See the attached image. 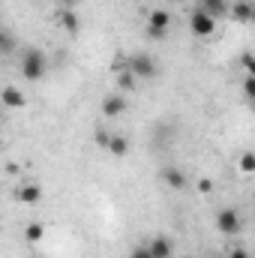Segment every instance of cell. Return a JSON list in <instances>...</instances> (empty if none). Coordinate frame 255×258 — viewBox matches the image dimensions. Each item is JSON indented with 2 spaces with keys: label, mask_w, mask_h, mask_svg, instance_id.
Instances as JSON below:
<instances>
[{
  "label": "cell",
  "mask_w": 255,
  "mask_h": 258,
  "mask_svg": "<svg viewBox=\"0 0 255 258\" xmlns=\"http://www.w3.org/2000/svg\"><path fill=\"white\" fill-rule=\"evenodd\" d=\"M108 138H111V135H108V132H105V129H99V132H96V141H99V144H102V147H105V144H108Z\"/></svg>",
  "instance_id": "obj_21"
},
{
  "label": "cell",
  "mask_w": 255,
  "mask_h": 258,
  "mask_svg": "<svg viewBox=\"0 0 255 258\" xmlns=\"http://www.w3.org/2000/svg\"><path fill=\"white\" fill-rule=\"evenodd\" d=\"M57 21H60V27H63L66 33H78V15H75L72 9H60Z\"/></svg>",
  "instance_id": "obj_14"
},
{
  "label": "cell",
  "mask_w": 255,
  "mask_h": 258,
  "mask_svg": "<svg viewBox=\"0 0 255 258\" xmlns=\"http://www.w3.org/2000/svg\"><path fill=\"white\" fill-rule=\"evenodd\" d=\"M15 198H18L21 204H39V201H42V189H39L36 183H24V186H18Z\"/></svg>",
  "instance_id": "obj_11"
},
{
  "label": "cell",
  "mask_w": 255,
  "mask_h": 258,
  "mask_svg": "<svg viewBox=\"0 0 255 258\" xmlns=\"http://www.w3.org/2000/svg\"><path fill=\"white\" fill-rule=\"evenodd\" d=\"M216 228H219V234H240V228H243V219H240V213L234 210V207H222L219 213H216Z\"/></svg>",
  "instance_id": "obj_2"
},
{
  "label": "cell",
  "mask_w": 255,
  "mask_h": 258,
  "mask_svg": "<svg viewBox=\"0 0 255 258\" xmlns=\"http://www.w3.org/2000/svg\"><path fill=\"white\" fill-rule=\"evenodd\" d=\"M45 72H48V57H45L39 48H27V51L21 54V75H24V78L39 81Z\"/></svg>",
  "instance_id": "obj_1"
},
{
  "label": "cell",
  "mask_w": 255,
  "mask_h": 258,
  "mask_svg": "<svg viewBox=\"0 0 255 258\" xmlns=\"http://www.w3.org/2000/svg\"><path fill=\"white\" fill-rule=\"evenodd\" d=\"M168 24H171L168 9H153L150 18H147V36H150V39H162V36L168 33Z\"/></svg>",
  "instance_id": "obj_4"
},
{
  "label": "cell",
  "mask_w": 255,
  "mask_h": 258,
  "mask_svg": "<svg viewBox=\"0 0 255 258\" xmlns=\"http://www.w3.org/2000/svg\"><path fill=\"white\" fill-rule=\"evenodd\" d=\"M243 93H246V99H255V75H246V81H243Z\"/></svg>",
  "instance_id": "obj_19"
},
{
  "label": "cell",
  "mask_w": 255,
  "mask_h": 258,
  "mask_svg": "<svg viewBox=\"0 0 255 258\" xmlns=\"http://www.w3.org/2000/svg\"><path fill=\"white\" fill-rule=\"evenodd\" d=\"M240 66L246 69V75H252V72H255V60H252V51H243V54H240Z\"/></svg>",
  "instance_id": "obj_18"
},
{
  "label": "cell",
  "mask_w": 255,
  "mask_h": 258,
  "mask_svg": "<svg viewBox=\"0 0 255 258\" xmlns=\"http://www.w3.org/2000/svg\"><path fill=\"white\" fill-rule=\"evenodd\" d=\"M135 84H138V78H135V75H132L129 69H123V72L117 75V87H120V90H132Z\"/></svg>",
  "instance_id": "obj_16"
},
{
  "label": "cell",
  "mask_w": 255,
  "mask_h": 258,
  "mask_svg": "<svg viewBox=\"0 0 255 258\" xmlns=\"http://www.w3.org/2000/svg\"><path fill=\"white\" fill-rule=\"evenodd\" d=\"M189 30L198 36V39H207V36H213L216 33V18H210L207 12H201V9H195L189 18Z\"/></svg>",
  "instance_id": "obj_3"
},
{
  "label": "cell",
  "mask_w": 255,
  "mask_h": 258,
  "mask_svg": "<svg viewBox=\"0 0 255 258\" xmlns=\"http://www.w3.org/2000/svg\"><path fill=\"white\" fill-rule=\"evenodd\" d=\"M210 189H213V183H210L207 177H204V180H198V192H210Z\"/></svg>",
  "instance_id": "obj_22"
},
{
  "label": "cell",
  "mask_w": 255,
  "mask_h": 258,
  "mask_svg": "<svg viewBox=\"0 0 255 258\" xmlns=\"http://www.w3.org/2000/svg\"><path fill=\"white\" fill-rule=\"evenodd\" d=\"M228 258H249V252H246V249H231Z\"/></svg>",
  "instance_id": "obj_23"
},
{
  "label": "cell",
  "mask_w": 255,
  "mask_h": 258,
  "mask_svg": "<svg viewBox=\"0 0 255 258\" xmlns=\"http://www.w3.org/2000/svg\"><path fill=\"white\" fill-rule=\"evenodd\" d=\"M228 12H231V18L240 21V24H249V21L255 18V6L249 3V0H237V3H231Z\"/></svg>",
  "instance_id": "obj_8"
},
{
  "label": "cell",
  "mask_w": 255,
  "mask_h": 258,
  "mask_svg": "<svg viewBox=\"0 0 255 258\" xmlns=\"http://www.w3.org/2000/svg\"><path fill=\"white\" fill-rule=\"evenodd\" d=\"M0 105H6V108H24L27 105V99H24V93L18 90V87H3L0 90Z\"/></svg>",
  "instance_id": "obj_9"
},
{
  "label": "cell",
  "mask_w": 255,
  "mask_h": 258,
  "mask_svg": "<svg viewBox=\"0 0 255 258\" xmlns=\"http://www.w3.org/2000/svg\"><path fill=\"white\" fill-rule=\"evenodd\" d=\"M198 9L207 12L210 18H222V15H228V0H201Z\"/></svg>",
  "instance_id": "obj_12"
},
{
  "label": "cell",
  "mask_w": 255,
  "mask_h": 258,
  "mask_svg": "<svg viewBox=\"0 0 255 258\" xmlns=\"http://www.w3.org/2000/svg\"><path fill=\"white\" fill-rule=\"evenodd\" d=\"M126 69L135 75V78H153V75H156V63H153V57L144 54V51H141V54H132Z\"/></svg>",
  "instance_id": "obj_5"
},
{
  "label": "cell",
  "mask_w": 255,
  "mask_h": 258,
  "mask_svg": "<svg viewBox=\"0 0 255 258\" xmlns=\"http://www.w3.org/2000/svg\"><path fill=\"white\" fill-rule=\"evenodd\" d=\"M105 150H108L111 156H126L129 153V141L123 138V135H111L108 144H105Z\"/></svg>",
  "instance_id": "obj_13"
},
{
  "label": "cell",
  "mask_w": 255,
  "mask_h": 258,
  "mask_svg": "<svg viewBox=\"0 0 255 258\" xmlns=\"http://www.w3.org/2000/svg\"><path fill=\"white\" fill-rule=\"evenodd\" d=\"M183 258H192V255H183Z\"/></svg>",
  "instance_id": "obj_24"
},
{
  "label": "cell",
  "mask_w": 255,
  "mask_h": 258,
  "mask_svg": "<svg viewBox=\"0 0 255 258\" xmlns=\"http://www.w3.org/2000/svg\"><path fill=\"white\" fill-rule=\"evenodd\" d=\"M240 171L243 174H252L255 171V153H243L240 156Z\"/></svg>",
  "instance_id": "obj_17"
},
{
  "label": "cell",
  "mask_w": 255,
  "mask_h": 258,
  "mask_svg": "<svg viewBox=\"0 0 255 258\" xmlns=\"http://www.w3.org/2000/svg\"><path fill=\"white\" fill-rule=\"evenodd\" d=\"M126 111V99L120 96V93H108L105 99H102V114L105 117H120Z\"/></svg>",
  "instance_id": "obj_6"
},
{
  "label": "cell",
  "mask_w": 255,
  "mask_h": 258,
  "mask_svg": "<svg viewBox=\"0 0 255 258\" xmlns=\"http://www.w3.org/2000/svg\"><path fill=\"white\" fill-rule=\"evenodd\" d=\"M24 237H27L30 243H39V240L45 237V228H42L39 222H30V225H27V231H24Z\"/></svg>",
  "instance_id": "obj_15"
},
{
  "label": "cell",
  "mask_w": 255,
  "mask_h": 258,
  "mask_svg": "<svg viewBox=\"0 0 255 258\" xmlns=\"http://www.w3.org/2000/svg\"><path fill=\"white\" fill-rule=\"evenodd\" d=\"M0 111H3V105H0Z\"/></svg>",
  "instance_id": "obj_25"
},
{
  "label": "cell",
  "mask_w": 255,
  "mask_h": 258,
  "mask_svg": "<svg viewBox=\"0 0 255 258\" xmlns=\"http://www.w3.org/2000/svg\"><path fill=\"white\" fill-rule=\"evenodd\" d=\"M129 258H153V255L147 252V246H135V249L129 252Z\"/></svg>",
  "instance_id": "obj_20"
},
{
  "label": "cell",
  "mask_w": 255,
  "mask_h": 258,
  "mask_svg": "<svg viewBox=\"0 0 255 258\" xmlns=\"http://www.w3.org/2000/svg\"><path fill=\"white\" fill-rule=\"evenodd\" d=\"M171 249H174V246H171V240H168V237H162V234H156V237L147 243V252H150L153 258H171Z\"/></svg>",
  "instance_id": "obj_10"
},
{
  "label": "cell",
  "mask_w": 255,
  "mask_h": 258,
  "mask_svg": "<svg viewBox=\"0 0 255 258\" xmlns=\"http://www.w3.org/2000/svg\"><path fill=\"white\" fill-rule=\"evenodd\" d=\"M159 177H162V183H165V186H171V189H183V186H186V174H183V168H177V165L162 168V171H159Z\"/></svg>",
  "instance_id": "obj_7"
}]
</instances>
